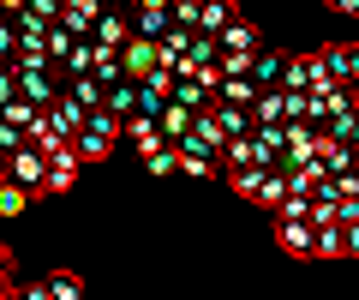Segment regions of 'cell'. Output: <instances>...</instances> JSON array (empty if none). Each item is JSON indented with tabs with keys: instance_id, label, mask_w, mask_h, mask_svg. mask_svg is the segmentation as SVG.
Listing matches in <instances>:
<instances>
[{
	"instance_id": "cell-14",
	"label": "cell",
	"mask_w": 359,
	"mask_h": 300,
	"mask_svg": "<svg viewBox=\"0 0 359 300\" xmlns=\"http://www.w3.org/2000/svg\"><path fill=\"white\" fill-rule=\"evenodd\" d=\"M42 115H48V126H54V132H60V138H72V132H78V126H84V108H78V103H72V96H66V91H60V96H54V103H48V108H42Z\"/></svg>"
},
{
	"instance_id": "cell-13",
	"label": "cell",
	"mask_w": 359,
	"mask_h": 300,
	"mask_svg": "<svg viewBox=\"0 0 359 300\" xmlns=\"http://www.w3.org/2000/svg\"><path fill=\"white\" fill-rule=\"evenodd\" d=\"M276 247L294 252V259H311V222H287V216H276Z\"/></svg>"
},
{
	"instance_id": "cell-18",
	"label": "cell",
	"mask_w": 359,
	"mask_h": 300,
	"mask_svg": "<svg viewBox=\"0 0 359 300\" xmlns=\"http://www.w3.org/2000/svg\"><path fill=\"white\" fill-rule=\"evenodd\" d=\"M42 294L48 300H84V276L78 270H48L42 276Z\"/></svg>"
},
{
	"instance_id": "cell-25",
	"label": "cell",
	"mask_w": 359,
	"mask_h": 300,
	"mask_svg": "<svg viewBox=\"0 0 359 300\" xmlns=\"http://www.w3.org/2000/svg\"><path fill=\"white\" fill-rule=\"evenodd\" d=\"M323 132H330L335 144H347V150H353V138H359V115H335V120H330Z\"/></svg>"
},
{
	"instance_id": "cell-19",
	"label": "cell",
	"mask_w": 359,
	"mask_h": 300,
	"mask_svg": "<svg viewBox=\"0 0 359 300\" xmlns=\"http://www.w3.org/2000/svg\"><path fill=\"white\" fill-rule=\"evenodd\" d=\"M186 126H192V115H186V108H174V103L156 108V132H162V144H180V138H186Z\"/></svg>"
},
{
	"instance_id": "cell-9",
	"label": "cell",
	"mask_w": 359,
	"mask_h": 300,
	"mask_svg": "<svg viewBox=\"0 0 359 300\" xmlns=\"http://www.w3.org/2000/svg\"><path fill=\"white\" fill-rule=\"evenodd\" d=\"M13 84H18V103H30V108H48L54 96V72H13Z\"/></svg>"
},
{
	"instance_id": "cell-8",
	"label": "cell",
	"mask_w": 359,
	"mask_h": 300,
	"mask_svg": "<svg viewBox=\"0 0 359 300\" xmlns=\"http://www.w3.org/2000/svg\"><path fill=\"white\" fill-rule=\"evenodd\" d=\"M359 228H311V259H353Z\"/></svg>"
},
{
	"instance_id": "cell-15",
	"label": "cell",
	"mask_w": 359,
	"mask_h": 300,
	"mask_svg": "<svg viewBox=\"0 0 359 300\" xmlns=\"http://www.w3.org/2000/svg\"><path fill=\"white\" fill-rule=\"evenodd\" d=\"M102 115H114V120H126V115H138V84H132V79H120V84H108V91H102Z\"/></svg>"
},
{
	"instance_id": "cell-17",
	"label": "cell",
	"mask_w": 359,
	"mask_h": 300,
	"mask_svg": "<svg viewBox=\"0 0 359 300\" xmlns=\"http://www.w3.org/2000/svg\"><path fill=\"white\" fill-rule=\"evenodd\" d=\"M204 115L216 120V132H222V138H245V132H252V115H245V108H222V103H210Z\"/></svg>"
},
{
	"instance_id": "cell-28",
	"label": "cell",
	"mask_w": 359,
	"mask_h": 300,
	"mask_svg": "<svg viewBox=\"0 0 359 300\" xmlns=\"http://www.w3.org/2000/svg\"><path fill=\"white\" fill-rule=\"evenodd\" d=\"M30 115H42V108H30V103H18V96H13V103H6V108H0V120H6V126H18V132L30 126Z\"/></svg>"
},
{
	"instance_id": "cell-36",
	"label": "cell",
	"mask_w": 359,
	"mask_h": 300,
	"mask_svg": "<svg viewBox=\"0 0 359 300\" xmlns=\"http://www.w3.org/2000/svg\"><path fill=\"white\" fill-rule=\"evenodd\" d=\"M180 6H204V0H180Z\"/></svg>"
},
{
	"instance_id": "cell-38",
	"label": "cell",
	"mask_w": 359,
	"mask_h": 300,
	"mask_svg": "<svg viewBox=\"0 0 359 300\" xmlns=\"http://www.w3.org/2000/svg\"><path fill=\"white\" fill-rule=\"evenodd\" d=\"M0 162H6V157H0Z\"/></svg>"
},
{
	"instance_id": "cell-11",
	"label": "cell",
	"mask_w": 359,
	"mask_h": 300,
	"mask_svg": "<svg viewBox=\"0 0 359 300\" xmlns=\"http://www.w3.org/2000/svg\"><path fill=\"white\" fill-rule=\"evenodd\" d=\"M233 13H240L233 0H204V6H192V37H216Z\"/></svg>"
},
{
	"instance_id": "cell-31",
	"label": "cell",
	"mask_w": 359,
	"mask_h": 300,
	"mask_svg": "<svg viewBox=\"0 0 359 300\" xmlns=\"http://www.w3.org/2000/svg\"><path fill=\"white\" fill-rule=\"evenodd\" d=\"M13 48H18V37H13V25H6V18H0V66L13 60Z\"/></svg>"
},
{
	"instance_id": "cell-22",
	"label": "cell",
	"mask_w": 359,
	"mask_h": 300,
	"mask_svg": "<svg viewBox=\"0 0 359 300\" xmlns=\"http://www.w3.org/2000/svg\"><path fill=\"white\" fill-rule=\"evenodd\" d=\"M66 96H72L84 115H96V108H102V84H96V79H72V84H66Z\"/></svg>"
},
{
	"instance_id": "cell-27",
	"label": "cell",
	"mask_w": 359,
	"mask_h": 300,
	"mask_svg": "<svg viewBox=\"0 0 359 300\" xmlns=\"http://www.w3.org/2000/svg\"><path fill=\"white\" fill-rule=\"evenodd\" d=\"M306 115H311L306 91H282V126H287V120H306Z\"/></svg>"
},
{
	"instance_id": "cell-35",
	"label": "cell",
	"mask_w": 359,
	"mask_h": 300,
	"mask_svg": "<svg viewBox=\"0 0 359 300\" xmlns=\"http://www.w3.org/2000/svg\"><path fill=\"white\" fill-rule=\"evenodd\" d=\"M0 13L13 18V13H25V0H0Z\"/></svg>"
},
{
	"instance_id": "cell-30",
	"label": "cell",
	"mask_w": 359,
	"mask_h": 300,
	"mask_svg": "<svg viewBox=\"0 0 359 300\" xmlns=\"http://www.w3.org/2000/svg\"><path fill=\"white\" fill-rule=\"evenodd\" d=\"M18 144H25V132H18V126H6V120H0V157H13Z\"/></svg>"
},
{
	"instance_id": "cell-10",
	"label": "cell",
	"mask_w": 359,
	"mask_h": 300,
	"mask_svg": "<svg viewBox=\"0 0 359 300\" xmlns=\"http://www.w3.org/2000/svg\"><path fill=\"white\" fill-rule=\"evenodd\" d=\"M282 60H287V54H276V48H257V54H252V66H245L252 91H276V84H282Z\"/></svg>"
},
{
	"instance_id": "cell-6",
	"label": "cell",
	"mask_w": 359,
	"mask_h": 300,
	"mask_svg": "<svg viewBox=\"0 0 359 300\" xmlns=\"http://www.w3.org/2000/svg\"><path fill=\"white\" fill-rule=\"evenodd\" d=\"M318 60H323V79L330 84L353 91V79H359V48L353 42H330V48H318Z\"/></svg>"
},
{
	"instance_id": "cell-26",
	"label": "cell",
	"mask_w": 359,
	"mask_h": 300,
	"mask_svg": "<svg viewBox=\"0 0 359 300\" xmlns=\"http://www.w3.org/2000/svg\"><path fill=\"white\" fill-rule=\"evenodd\" d=\"M162 30H168V13H138V18H132V37H162Z\"/></svg>"
},
{
	"instance_id": "cell-20",
	"label": "cell",
	"mask_w": 359,
	"mask_h": 300,
	"mask_svg": "<svg viewBox=\"0 0 359 300\" xmlns=\"http://www.w3.org/2000/svg\"><path fill=\"white\" fill-rule=\"evenodd\" d=\"M264 174H269L264 162H233V169H222V181H228V186H233V193H240V198H252Z\"/></svg>"
},
{
	"instance_id": "cell-34",
	"label": "cell",
	"mask_w": 359,
	"mask_h": 300,
	"mask_svg": "<svg viewBox=\"0 0 359 300\" xmlns=\"http://www.w3.org/2000/svg\"><path fill=\"white\" fill-rule=\"evenodd\" d=\"M335 13H347V18H359V0H330Z\"/></svg>"
},
{
	"instance_id": "cell-3",
	"label": "cell",
	"mask_w": 359,
	"mask_h": 300,
	"mask_svg": "<svg viewBox=\"0 0 359 300\" xmlns=\"http://www.w3.org/2000/svg\"><path fill=\"white\" fill-rule=\"evenodd\" d=\"M78 169H84V162H78V150H72V144H60V150H48V174H42V186H36V193L42 198H66V193H72V186H78Z\"/></svg>"
},
{
	"instance_id": "cell-12",
	"label": "cell",
	"mask_w": 359,
	"mask_h": 300,
	"mask_svg": "<svg viewBox=\"0 0 359 300\" xmlns=\"http://www.w3.org/2000/svg\"><path fill=\"white\" fill-rule=\"evenodd\" d=\"M132 37V18L126 13H96L90 18V42H102V48H120Z\"/></svg>"
},
{
	"instance_id": "cell-21",
	"label": "cell",
	"mask_w": 359,
	"mask_h": 300,
	"mask_svg": "<svg viewBox=\"0 0 359 300\" xmlns=\"http://www.w3.org/2000/svg\"><path fill=\"white\" fill-rule=\"evenodd\" d=\"M282 198H287V181H282V174H276V169H269L264 181H257V193H252V204H264L269 216H276V210H282Z\"/></svg>"
},
{
	"instance_id": "cell-37",
	"label": "cell",
	"mask_w": 359,
	"mask_h": 300,
	"mask_svg": "<svg viewBox=\"0 0 359 300\" xmlns=\"http://www.w3.org/2000/svg\"><path fill=\"white\" fill-rule=\"evenodd\" d=\"M54 6H72V0H54Z\"/></svg>"
},
{
	"instance_id": "cell-29",
	"label": "cell",
	"mask_w": 359,
	"mask_h": 300,
	"mask_svg": "<svg viewBox=\"0 0 359 300\" xmlns=\"http://www.w3.org/2000/svg\"><path fill=\"white\" fill-rule=\"evenodd\" d=\"M144 169H150L156 181H162V174H174V144H162V150H156V157H144Z\"/></svg>"
},
{
	"instance_id": "cell-5",
	"label": "cell",
	"mask_w": 359,
	"mask_h": 300,
	"mask_svg": "<svg viewBox=\"0 0 359 300\" xmlns=\"http://www.w3.org/2000/svg\"><path fill=\"white\" fill-rule=\"evenodd\" d=\"M210 42H216V54H240V60H245V54H257V48H264L257 25H252V18H240V13H233V18H228V25H222V30H216Z\"/></svg>"
},
{
	"instance_id": "cell-23",
	"label": "cell",
	"mask_w": 359,
	"mask_h": 300,
	"mask_svg": "<svg viewBox=\"0 0 359 300\" xmlns=\"http://www.w3.org/2000/svg\"><path fill=\"white\" fill-rule=\"evenodd\" d=\"M30 204H36V198H30L25 186H13V181H0V216H25Z\"/></svg>"
},
{
	"instance_id": "cell-32",
	"label": "cell",
	"mask_w": 359,
	"mask_h": 300,
	"mask_svg": "<svg viewBox=\"0 0 359 300\" xmlns=\"http://www.w3.org/2000/svg\"><path fill=\"white\" fill-rule=\"evenodd\" d=\"M13 96H18V84H13V66H0V108L13 103Z\"/></svg>"
},
{
	"instance_id": "cell-33",
	"label": "cell",
	"mask_w": 359,
	"mask_h": 300,
	"mask_svg": "<svg viewBox=\"0 0 359 300\" xmlns=\"http://www.w3.org/2000/svg\"><path fill=\"white\" fill-rule=\"evenodd\" d=\"M0 282H13V247H0Z\"/></svg>"
},
{
	"instance_id": "cell-4",
	"label": "cell",
	"mask_w": 359,
	"mask_h": 300,
	"mask_svg": "<svg viewBox=\"0 0 359 300\" xmlns=\"http://www.w3.org/2000/svg\"><path fill=\"white\" fill-rule=\"evenodd\" d=\"M156 66H162V48H156L150 37H126L120 42V79L144 84V72H156Z\"/></svg>"
},
{
	"instance_id": "cell-24",
	"label": "cell",
	"mask_w": 359,
	"mask_h": 300,
	"mask_svg": "<svg viewBox=\"0 0 359 300\" xmlns=\"http://www.w3.org/2000/svg\"><path fill=\"white\" fill-rule=\"evenodd\" d=\"M90 54H96V42H72V54L60 60V72H66V79H84V72H90Z\"/></svg>"
},
{
	"instance_id": "cell-1",
	"label": "cell",
	"mask_w": 359,
	"mask_h": 300,
	"mask_svg": "<svg viewBox=\"0 0 359 300\" xmlns=\"http://www.w3.org/2000/svg\"><path fill=\"white\" fill-rule=\"evenodd\" d=\"M78 150V162H102L108 150H114L120 144V120L114 115H102V108H96V115H84V126L72 132V138H66Z\"/></svg>"
},
{
	"instance_id": "cell-2",
	"label": "cell",
	"mask_w": 359,
	"mask_h": 300,
	"mask_svg": "<svg viewBox=\"0 0 359 300\" xmlns=\"http://www.w3.org/2000/svg\"><path fill=\"white\" fill-rule=\"evenodd\" d=\"M42 174H48V157H42V150H30V144H18L13 157L0 162V181H13V186H25L30 198H36V186H42Z\"/></svg>"
},
{
	"instance_id": "cell-16",
	"label": "cell",
	"mask_w": 359,
	"mask_h": 300,
	"mask_svg": "<svg viewBox=\"0 0 359 300\" xmlns=\"http://www.w3.org/2000/svg\"><path fill=\"white\" fill-rule=\"evenodd\" d=\"M168 103H174V108H186V115H204V108H210V91H204L198 79H174Z\"/></svg>"
},
{
	"instance_id": "cell-7",
	"label": "cell",
	"mask_w": 359,
	"mask_h": 300,
	"mask_svg": "<svg viewBox=\"0 0 359 300\" xmlns=\"http://www.w3.org/2000/svg\"><path fill=\"white\" fill-rule=\"evenodd\" d=\"M174 174H186V181H216V174H222V162L210 157V150H198V144H186V138H180V144H174Z\"/></svg>"
}]
</instances>
